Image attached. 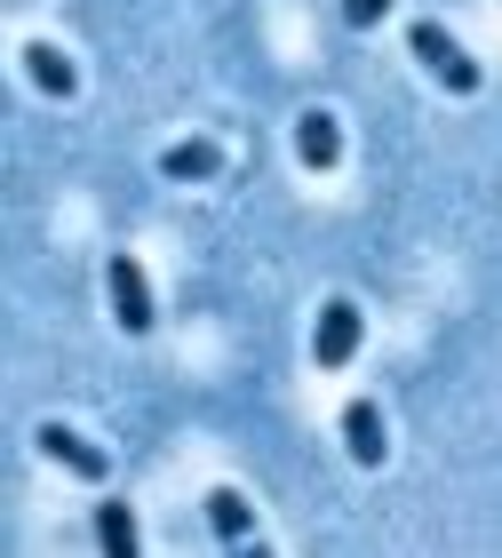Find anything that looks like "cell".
Segmentation results:
<instances>
[{"label":"cell","instance_id":"ba28073f","mask_svg":"<svg viewBox=\"0 0 502 558\" xmlns=\"http://www.w3.org/2000/svg\"><path fill=\"white\" fill-rule=\"evenodd\" d=\"M24 72H33V88H48L57 105H64V96H81V72H72V57H64L57 40H33V48H24Z\"/></svg>","mask_w":502,"mask_h":558},{"label":"cell","instance_id":"9c48e42d","mask_svg":"<svg viewBox=\"0 0 502 558\" xmlns=\"http://www.w3.org/2000/svg\"><path fill=\"white\" fill-rule=\"evenodd\" d=\"M208 526H216V543H247V535H256L247 495H240V487H216V495H208Z\"/></svg>","mask_w":502,"mask_h":558},{"label":"cell","instance_id":"30bf717a","mask_svg":"<svg viewBox=\"0 0 502 558\" xmlns=\"http://www.w3.org/2000/svg\"><path fill=\"white\" fill-rule=\"evenodd\" d=\"M96 543L112 558H136V511L128 502H105V511H96Z\"/></svg>","mask_w":502,"mask_h":558},{"label":"cell","instance_id":"3957f363","mask_svg":"<svg viewBox=\"0 0 502 558\" xmlns=\"http://www.w3.org/2000/svg\"><path fill=\"white\" fill-rule=\"evenodd\" d=\"M112 319H120V336H152V279H144V264L136 256H112Z\"/></svg>","mask_w":502,"mask_h":558},{"label":"cell","instance_id":"6da1fadb","mask_svg":"<svg viewBox=\"0 0 502 558\" xmlns=\"http://www.w3.org/2000/svg\"><path fill=\"white\" fill-rule=\"evenodd\" d=\"M407 57H415L423 72H431V81H439L446 96H479V88H487L479 57H470V48H463L455 33H446L439 16H415V24H407Z\"/></svg>","mask_w":502,"mask_h":558},{"label":"cell","instance_id":"8992f818","mask_svg":"<svg viewBox=\"0 0 502 558\" xmlns=\"http://www.w3.org/2000/svg\"><path fill=\"white\" fill-rule=\"evenodd\" d=\"M160 175H168V184H216V175H223V144H216V136L168 144V151H160Z\"/></svg>","mask_w":502,"mask_h":558},{"label":"cell","instance_id":"52a82bcc","mask_svg":"<svg viewBox=\"0 0 502 558\" xmlns=\"http://www.w3.org/2000/svg\"><path fill=\"white\" fill-rule=\"evenodd\" d=\"M295 160H304L311 175H335V168H343V129H335V112H304V120H295Z\"/></svg>","mask_w":502,"mask_h":558},{"label":"cell","instance_id":"277c9868","mask_svg":"<svg viewBox=\"0 0 502 558\" xmlns=\"http://www.w3.org/2000/svg\"><path fill=\"white\" fill-rule=\"evenodd\" d=\"M33 439H40V454H48V463H64L72 478H88V487H96V478H105V471H112V454H105V447H96V439H88V430H72V423H40V430H33Z\"/></svg>","mask_w":502,"mask_h":558},{"label":"cell","instance_id":"5b68a950","mask_svg":"<svg viewBox=\"0 0 502 558\" xmlns=\"http://www.w3.org/2000/svg\"><path fill=\"white\" fill-rule=\"evenodd\" d=\"M343 454H351L359 471H375V463L391 454V439H383V408H375V399H351V408H343Z\"/></svg>","mask_w":502,"mask_h":558},{"label":"cell","instance_id":"7a4b0ae2","mask_svg":"<svg viewBox=\"0 0 502 558\" xmlns=\"http://www.w3.org/2000/svg\"><path fill=\"white\" fill-rule=\"evenodd\" d=\"M359 327H367V312L351 295H328L319 303V336H311V360L328 367V375H343L351 360H359Z\"/></svg>","mask_w":502,"mask_h":558},{"label":"cell","instance_id":"8fae6325","mask_svg":"<svg viewBox=\"0 0 502 558\" xmlns=\"http://www.w3.org/2000/svg\"><path fill=\"white\" fill-rule=\"evenodd\" d=\"M383 16H391V0H343V24H359V33L383 24Z\"/></svg>","mask_w":502,"mask_h":558}]
</instances>
